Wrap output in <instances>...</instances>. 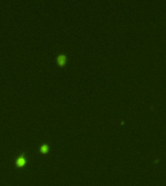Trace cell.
I'll return each instance as SVG.
<instances>
[{"label": "cell", "instance_id": "obj_1", "mask_svg": "<svg viewBox=\"0 0 166 186\" xmlns=\"http://www.w3.org/2000/svg\"><path fill=\"white\" fill-rule=\"evenodd\" d=\"M26 164V159L24 157V154H21L16 160V166L17 167H23Z\"/></svg>", "mask_w": 166, "mask_h": 186}, {"label": "cell", "instance_id": "obj_2", "mask_svg": "<svg viewBox=\"0 0 166 186\" xmlns=\"http://www.w3.org/2000/svg\"><path fill=\"white\" fill-rule=\"evenodd\" d=\"M56 61H58V65H60V66H63L65 65L66 63V55H64V54H59L56 58Z\"/></svg>", "mask_w": 166, "mask_h": 186}, {"label": "cell", "instance_id": "obj_3", "mask_svg": "<svg viewBox=\"0 0 166 186\" xmlns=\"http://www.w3.org/2000/svg\"><path fill=\"white\" fill-rule=\"evenodd\" d=\"M49 149H50V147H49L48 144H42L41 146H40V151L42 153H47L49 151Z\"/></svg>", "mask_w": 166, "mask_h": 186}]
</instances>
